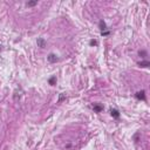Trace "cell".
<instances>
[{"label": "cell", "mask_w": 150, "mask_h": 150, "mask_svg": "<svg viewBox=\"0 0 150 150\" xmlns=\"http://www.w3.org/2000/svg\"><path fill=\"white\" fill-rule=\"evenodd\" d=\"M47 59H48V61H49V62H52V63H55L56 61L59 60V59H57V56H56L55 54H53V53H51L49 55L47 56Z\"/></svg>", "instance_id": "cell-1"}, {"label": "cell", "mask_w": 150, "mask_h": 150, "mask_svg": "<svg viewBox=\"0 0 150 150\" xmlns=\"http://www.w3.org/2000/svg\"><path fill=\"white\" fill-rule=\"evenodd\" d=\"M136 97H137L138 100L144 101V100H145V92H144V90H141V92L136 93Z\"/></svg>", "instance_id": "cell-2"}, {"label": "cell", "mask_w": 150, "mask_h": 150, "mask_svg": "<svg viewBox=\"0 0 150 150\" xmlns=\"http://www.w3.org/2000/svg\"><path fill=\"white\" fill-rule=\"evenodd\" d=\"M37 43H38V46H39L40 48H45V47H46V41H45L42 38H39V39H38Z\"/></svg>", "instance_id": "cell-3"}, {"label": "cell", "mask_w": 150, "mask_h": 150, "mask_svg": "<svg viewBox=\"0 0 150 150\" xmlns=\"http://www.w3.org/2000/svg\"><path fill=\"white\" fill-rule=\"evenodd\" d=\"M98 26H100V29H101L102 32H104V31L107 29V26H106V22H104L103 20H101V21H100V23H98Z\"/></svg>", "instance_id": "cell-4"}, {"label": "cell", "mask_w": 150, "mask_h": 150, "mask_svg": "<svg viewBox=\"0 0 150 150\" xmlns=\"http://www.w3.org/2000/svg\"><path fill=\"white\" fill-rule=\"evenodd\" d=\"M110 114H112V117H115V118H118V117H120V112H117L116 109H112V110H110Z\"/></svg>", "instance_id": "cell-5"}, {"label": "cell", "mask_w": 150, "mask_h": 150, "mask_svg": "<svg viewBox=\"0 0 150 150\" xmlns=\"http://www.w3.org/2000/svg\"><path fill=\"white\" fill-rule=\"evenodd\" d=\"M138 65L141 67H148V66H150V62L149 61H141V62H138Z\"/></svg>", "instance_id": "cell-6"}, {"label": "cell", "mask_w": 150, "mask_h": 150, "mask_svg": "<svg viewBox=\"0 0 150 150\" xmlns=\"http://www.w3.org/2000/svg\"><path fill=\"white\" fill-rule=\"evenodd\" d=\"M94 110H95V112H102V110H103V108H102L101 106H94Z\"/></svg>", "instance_id": "cell-7"}, {"label": "cell", "mask_w": 150, "mask_h": 150, "mask_svg": "<svg viewBox=\"0 0 150 150\" xmlns=\"http://www.w3.org/2000/svg\"><path fill=\"white\" fill-rule=\"evenodd\" d=\"M37 4H38V1H28L26 5H27L28 7H32V6H35Z\"/></svg>", "instance_id": "cell-8"}, {"label": "cell", "mask_w": 150, "mask_h": 150, "mask_svg": "<svg viewBox=\"0 0 150 150\" xmlns=\"http://www.w3.org/2000/svg\"><path fill=\"white\" fill-rule=\"evenodd\" d=\"M55 82H56V77H55V76H53L52 79H49V84L54 86V84H55Z\"/></svg>", "instance_id": "cell-9"}, {"label": "cell", "mask_w": 150, "mask_h": 150, "mask_svg": "<svg viewBox=\"0 0 150 150\" xmlns=\"http://www.w3.org/2000/svg\"><path fill=\"white\" fill-rule=\"evenodd\" d=\"M138 54H140V56L144 57V56H147V52H145V51H140V52H138Z\"/></svg>", "instance_id": "cell-10"}, {"label": "cell", "mask_w": 150, "mask_h": 150, "mask_svg": "<svg viewBox=\"0 0 150 150\" xmlns=\"http://www.w3.org/2000/svg\"><path fill=\"white\" fill-rule=\"evenodd\" d=\"M96 45H97V41L96 40H92L90 41V46H96Z\"/></svg>", "instance_id": "cell-11"}, {"label": "cell", "mask_w": 150, "mask_h": 150, "mask_svg": "<svg viewBox=\"0 0 150 150\" xmlns=\"http://www.w3.org/2000/svg\"><path fill=\"white\" fill-rule=\"evenodd\" d=\"M63 98H65V95H63V94H62V95H61V96H60V100H59V102H61V101H62V100H63Z\"/></svg>", "instance_id": "cell-12"}, {"label": "cell", "mask_w": 150, "mask_h": 150, "mask_svg": "<svg viewBox=\"0 0 150 150\" xmlns=\"http://www.w3.org/2000/svg\"><path fill=\"white\" fill-rule=\"evenodd\" d=\"M101 34H102V35H108V34H109V32H102Z\"/></svg>", "instance_id": "cell-13"}, {"label": "cell", "mask_w": 150, "mask_h": 150, "mask_svg": "<svg viewBox=\"0 0 150 150\" xmlns=\"http://www.w3.org/2000/svg\"><path fill=\"white\" fill-rule=\"evenodd\" d=\"M0 48H1V46H0Z\"/></svg>", "instance_id": "cell-14"}]
</instances>
